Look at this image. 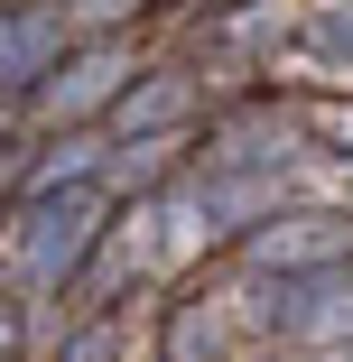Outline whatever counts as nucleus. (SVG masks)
<instances>
[{"label": "nucleus", "instance_id": "1", "mask_svg": "<svg viewBox=\"0 0 353 362\" xmlns=\"http://www.w3.org/2000/svg\"><path fill=\"white\" fill-rule=\"evenodd\" d=\"M316 37H325V47H335V56H353V19H344V10H335V19H325V28H316Z\"/></svg>", "mask_w": 353, "mask_h": 362}]
</instances>
